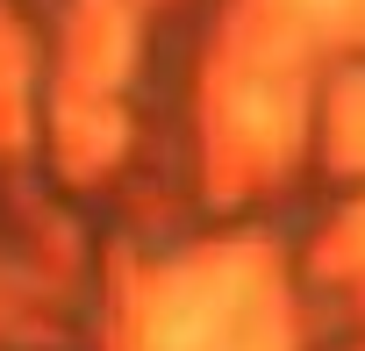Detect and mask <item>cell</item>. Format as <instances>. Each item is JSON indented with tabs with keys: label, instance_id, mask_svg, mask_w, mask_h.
Instances as JSON below:
<instances>
[{
	"label": "cell",
	"instance_id": "2",
	"mask_svg": "<svg viewBox=\"0 0 365 351\" xmlns=\"http://www.w3.org/2000/svg\"><path fill=\"white\" fill-rule=\"evenodd\" d=\"M301 8H315V15H344L351 0H301Z\"/></svg>",
	"mask_w": 365,
	"mask_h": 351
},
{
	"label": "cell",
	"instance_id": "1",
	"mask_svg": "<svg viewBox=\"0 0 365 351\" xmlns=\"http://www.w3.org/2000/svg\"><path fill=\"white\" fill-rule=\"evenodd\" d=\"M222 330H230V315L208 294H179L150 322V351H222Z\"/></svg>",
	"mask_w": 365,
	"mask_h": 351
}]
</instances>
